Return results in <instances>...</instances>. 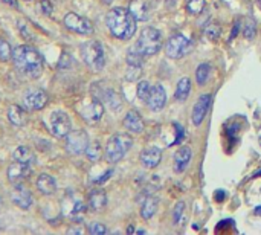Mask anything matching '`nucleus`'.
I'll return each instance as SVG.
<instances>
[{
	"label": "nucleus",
	"mask_w": 261,
	"mask_h": 235,
	"mask_svg": "<svg viewBox=\"0 0 261 235\" xmlns=\"http://www.w3.org/2000/svg\"><path fill=\"white\" fill-rule=\"evenodd\" d=\"M12 60L15 68L29 78H38L43 74L45 60L35 48L20 45L12 51Z\"/></svg>",
	"instance_id": "obj_1"
},
{
	"label": "nucleus",
	"mask_w": 261,
	"mask_h": 235,
	"mask_svg": "<svg viewBox=\"0 0 261 235\" xmlns=\"http://www.w3.org/2000/svg\"><path fill=\"white\" fill-rule=\"evenodd\" d=\"M110 34L119 40H130L136 32V18L126 8H113L106 17Z\"/></svg>",
	"instance_id": "obj_2"
},
{
	"label": "nucleus",
	"mask_w": 261,
	"mask_h": 235,
	"mask_svg": "<svg viewBox=\"0 0 261 235\" xmlns=\"http://www.w3.org/2000/svg\"><path fill=\"white\" fill-rule=\"evenodd\" d=\"M134 46L144 57L156 55L162 48V34L156 28H144Z\"/></svg>",
	"instance_id": "obj_3"
},
{
	"label": "nucleus",
	"mask_w": 261,
	"mask_h": 235,
	"mask_svg": "<svg viewBox=\"0 0 261 235\" xmlns=\"http://www.w3.org/2000/svg\"><path fill=\"white\" fill-rule=\"evenodd\" d=\"M81 58L87 64V68H90L95 72L104 69V64H106L104 49L101 46V43L96 40H89L81 46Z\"/></svg>",
	"instance_id": "obj_4"
},
{
	"label": "nucleus",
	"mask_w": 261,
	"mask_h": 235,
	"mask_svg": "<svg viewBox=\"0 0 261 235\" xmlns=\"http://www.w3.org/2000/svg\"><path fill=\"white\" fill-rule=\"evenodd\" d=\"M133 145V139L130 135H124V133H116L113 135L106 147V159L110 163H115L118 160H121L126 153L131 148Z\"/></svg>",
	"instance_id": "obj_5"
},
{
	"label": "nucleus",
	"mask_w": 261,
	"mask_h": 235,
	"mask_svg": "<svg viewBox=\"0 0 261 235\" xmlns=\"http://www.w3.org/2000/svg\"><path fill=\"white\" fill-rule=\"evenodd\" d=\"M190 48H191V41L187 35L184 34H174L168 38L167 41V46H165V51H167V55L173 60H179L185 57L188 52H190Z\"/></svg>",
	"instance_id": "obj_6"
},
{
	"label": "nucleus",
	"mask_w": 261,
	"mask_h": 235,
	"mask_svg": "<svg viewBox=\"0 0 261 235\" xmlns=\"http://www.w3.org/2000/svg\"><path fill=\"white\" fill-rule=\"evenodd\" d=\"M65 26L76 34H81V35H89L93 32V25L92 21L83 15H79L76 12H69L65 15Z\"/></svg>",
	"instance_id": "obj_7"
},
{
	"label": "nucleus",
	"mask_w": 261,
	"mask_h": 235,
	"mask_svg": "<svg viewBox=\"0 0 261 235\" xmlns=\"http://www.w3.org/2000/svg\"><path fill=\"white\" fill-rule=\"evenodd\" d=\"M90 141H89V136L86 132L83 130H75V132H70L67 136H66V148L70 155H83L86 153V150L89 147Z\"/></svg>",
	"instance_id": "obj_8"
},
{
	"label": "nucleus",
	"mask_w": 261,
	"mask_h": 235,
	"mask_svg": "<svg viewBox=\"0 0 261 235\" xmlns=\"http://www.w3.org/2000/svg\"><path fill=\"white\" fill-rule=\"evenodd\" d=\"M49 122H51V132L54 136L66 138L70 133L72 122H70V118L67 116V113L62 112V110L52 112Z\"/></svg>",
	"instance_id": "obj_9"
},
{
	"label": "nucleus",
	"mask_w": 261,
	"mask_h": 235,
	"mask_svg": "<svg viewBox=\"0 0 261 235\" xmlns=\"http://www.w3.org/2000/svg\"><path fill=\"white\" fill-rule=\"evenodd\" d=\"M79 115L83 116V119L86 122L96 124L98 121H101V118L104 116V105L98 98H95V99H92L89 102H84L81 105V109H79Z\"/></svg>",
	"instance_id": "obj_10"
},
{
	"label": "nucleus",
	"mask_w": 261,
	"mask_h": 235,
	"mask_svg": "<svg viewBox=\"0 0 261 235\" xmlns=\"http://www.w3.org/2000/svg\"><path fill=\"white\" fill-rule=\"evenodd\" d=\"M49 98L48 93L43 89H29L25 96H23V102L28 107L29 110H42L46 107Z\"/></svg>",
	"instance_id": "obj_11"
},
{
	"label": "nucleus",
	"mask_w": 261,
	"mask_h": 235,
	"mask_svg": "<svg viewBox=\"0 0 261 235\" xmlns=\"http://www.w3.org/2000/svg\"><path fill=\"white\" fill-rule=\"evenodd\" d=\"M32 173L31 169V165L28 163H23V162H18L15 160L14 163H11L6 169V176H8V180L11 183H23Z\"/></svg>",
	"instance_id": "obj_12"
},
{
	"label": "nucleus",
	"mask_w": 261,
	"mask_h": 235,
	"mask_svg": "<svg viewBox=\"0 0 261 235\" xmlns=\"http://www.w3.org/2000/svg\"><path fill=\"white\" fill-rule=\"evenodd\" d=\"M11 200L15 206L22 209H29L32 205V194L22 183H15L11 191Z\"/></svg>",
	"instance_id": "obj_13"
},
{
	"label": "nucleus",
	"mask_w": 261,
	"mask_h": 235,
	"mask_svg": "<svg viewBox=\"0 0 261 235\" xmlns=\"http://www.w3.org/2000/svg\"><path fill=\"white\" fill-rule=\"evenodd\" d=\"M211 101H212V98H211V95H202L198 98V101L194 104V109H193V113H191V119H193V124L194 125H200L203 122V119H205V116H206V113H208V110H209V105H211Z\"/></svg>",
	"instance_id": "obj_14"
},
{
	"label": "nucleus",
	"mask_w": 261,
	"mask_h": 235,
	"mask_svg": "<svg viewBox=\"0 0 261 235\" xmlns=\"http://www.w3.org/2000/svg\"><path fill=\"white\" fill-rule=\"evenodd\" d=\"M147 104L151 110L154 112H159V110H162L165 104H167V92L164 89V85H154V87L151 89V93L147 99Z\"/></svg>",
	"instance_id": "obj_15"
},
{
	"label": "nucleus",
	"mask_w": 261,
	"mask_h": 235,
	"mask_svg": "<svg viewBox=\"0 0 261 235\" xmlns=\"http://www.w3.org/2000/svg\"><path fill=\"white\" fill-rule=\"evenodd\" d=\"M191 157H193V152H191L190 147H182V148L177 150L176 155H174V171L177 174H182L188 168Z\"/></svg>",
	"instance_id": "obj_16"
},
{
	"label": "nucleus",
	"mask_w": 261,
	"mask_h": 235,
	"mask_svg": "<svg viewBox=\"0 0 261 235\" xmlns=\"http://www.w3.org/2000/svg\"><path fill=\"white\" fill-rule=\"evenodd\" d=\"M162 160V150L157 147H148L140 153V162L145 168H156Z\"/></svg>",
	"instance_id": "obj_17"
},
{
	"label": "nucleus",
	"mask_w": 261,
	"mask_h": 235,
	"mask_svg": "<svg viewBox=\"0 0 261 235\" xmlns=\"http://www.w3.org/2000/svg\"><path fill=\"white\" fill-rule=\"evenodd\" d=\"M8 119L15 127H25L28 124V113L20 105L12 104V105H9V109H8Z\"/></svg>",
	"instance_id": "obj_18"
},
{
	"label": "nucleus",
	"mask_w": 261,
	"mask_h": 235,
	"mask_svg": "<svg viewBox=\"0 0 261 235\" xmlns=\"http://www.w3.org/2000/svg\"><path fill=\"white\" fill-rule=\"evenodd\" d=\"M129 11L136 18V21H145L148 18V3L145 0H131L129 5Z\"/></svg>",
	"instance_id": "obj_19"
},
{
	"label": "nucleus",
	"mask_w": 261,
	"mask_h": 235,
	"mask_svg": "<svg viewBox=\"0 0 261 235\" xmlns=\"http://www.w3.org/2000/svg\"><path fill=\"white\" fill-rule=\"evenodd\" d=\"M124 127L131 133H140L144 130V121L137 112L130 110L124 118Z\"/></svg>",
	"instance_id": "obj_20"
},
{
	"label": "nucleus",
	"mask_w": 261,
	"mask_h": 235,
	"mask_svg": "<svg viewBox=\"0 0 261 235\" xmlns=\"http://www.w3.org/2000/svg\"><path fill=\"white\" fill-rule=\"evenodd\" d=\"M107 205V196L103 189H95L89 194V208L93 212H99Z\"/></svg>",
	"instance_id": "obj_21"
},
{
	"label": "nucleus",
	"mask_w": 261,
	"mask_h": 235,
	"mask_svg": "<svg viewBox=\"0 0 261 235\" xmlns=\"http://www.w3.org/2000/svg\"><path fill=\"white\" fill-rule=\"evenodd\" d=\"M37 188L38 191L45 196H51L57 191V182L52 176L49 174H40L37 179Z\"/></svg>",
	"instance_id": "obj_22"
},
{
	"label": "nucleus",
	"mask_w": 261,
	"mask_h": 235,
	"mask_svg": "<svg viewBox=\"0 0 261 235\" xmlns=\"http://www.w3.org/2000/svg\"><path fill=\"white\" fill-rule=\"evenodd\" d=\"M12 157H14V160L23 162V163H28V165L35 163V155H34V152H32L29 147H25V145L17 147L14 150V153H12Z\"/></svg>",
	"instance_id": "obj_23"
},
{
	"label": "nucleus",
	"mask_w": 261,
	"mask_h": 235,
	"mask_svg": "<svg viewBox=\"0 0 261 235\" xmlns=\"http://www.w3.org/2000/svg\"><path fill=\"white\" fill-rule=\"evenodd\" d=\"M190 93H191V79L188 77H184L182 79L177 82V87H176V92H174V98L179 102H184V101L188 99Z\"/></svg>",
	"instance_id": "obj_24"
},
{
	"label": "nucleus",
	"mask_w": 261,
	"mask_h": 235,
	"mask_svg": "<svg viewBox=\"0 0 261 235\" xmlns=\"http://www.w3.org/2000/svg\"><path fill=\"white\" fill-rule=\"evenodd\" d=\"M157 206H159V200L156 197H153V196L147 197L144 205H142V208H140V216H142V219L144 220L153 219V216L157 211Z\"/></svg>",
	"instance_id": "obj_25"
},
{
	"label": "nucleus",
	"mask_w": 261,
	"mask_h": 235,
	"mask_svg": "<svg viewBox=\"0 0 261 235\" xmlns=\"http://www.w3.org/2000/svg\"><path fill=\"white\" fill-rule=\"evenodd\" d=\"M211 74V64L209 63H202L198 64V68L196 69V81L198 85H205Z\"/></svg>",
	"instance_id": "obj_26"
},
{
	"label": "nucleus",
	"mask_w": 261,
	"mask_h": 235,
	"mask_svg": "<svg viewBox=\"0 0 261 235\" xmlns=\"http://www.w3.org/2000/svg\"><path fill=\"white\" fill-rule=\"evenodd\" d=\"M142 60H144V55L136 49V46H133V48L129 49V52H127V63H129V66L142 68Z\"/></svg>",
	"instance_id": "obj_27"
},
{
	"label": "nucleus",
	"mask_w": 261,
	"mask_h": 235,
	"mask_svg": "<svg viewBox=\"0 0 261 235\" xmlns=\"http://www.w3.org/2000/svg\"><path fill=\"white\" fill-rule=\"evenodd\" d=\"M101 150L103 148H101V144L99 142H90L87 150H86V155L90 160L96 162V160L101 159Z\"/></svg>",
	"instance_id": "obj_28"
},
{
	"label": "nucleus",
	"mask_w": 261,
	"mask_h": 235,
	"mask_svg": "<svg viewBox=\"0 0 261 235\" xmlns=\"http://www.w3.org/2000/svg\"><path fill=\"white\" fill-rule=\"evenodd\" d=\"M151 89H153V87L150 85L148 81H140V82L137 84V89H136L137 98L142 99V101H147L148 96H150V93H151Z\"/></svg>",
	"instance_id": "obj_29"
},
{
	"label": "nucleus",
	"mask_w": 261,
	"mask_h": 235,
	"mask_svg": "<svg viewBox=\"0 0 261 235\" xmlns=\"http://www.w3.org/2000/svg\"><path fill=\"white\" fill-rule=\"evenodd\" d=\"M12 48L9 43L0 37V61H8L9 58H12Z\"/></svg>",
	"instance_id": "obj_30"
},
{
	"label": "nucleus",
	"mask_w": 261,
	"mask_h": 235,
	"mask_svg": "<svg viewBox=\"0 0 261 235\" xmlns=\"http://www.w3.org/2000/svg\"><path fill=\"white\" fill-rule=\"evenodd\" d=\"M205 8V0H190L187 3V11L190 14H200Z\"/></svg>",
	"instance_id": "obj_31"
},
{
	"label": "nucleus",
	"mask_w": 261,
	"mask_h": 235,
	"mask_svg": "<svg viewBox=\"0 0 261 235\" xmlns=\"http://www.w3.org/2000/svg\"><path fill=\"white\" fill-rule=\"evenodd\" d=\"M205 35L209 38V40H217L218 35H220V25L217 21H211V23L206 25L205 28Z\"/></svg>",
	"instance_id": "obj_32"
},
{
	"label": "nucleus",
	"mask_w": 261,
	"mask_h": 235,
	"mask_svg": "<svg viewBox=\"0 0 261 235\" xmlns=\"http://www.w3.org/2000/svg\"><path fill=\"white\" fill-rule=\"evenodd\" d=\"M255 34H257V23H255V20L252 17H249L246 20V25H245V37L248 40H254Z\"/></svg>",
	"instance_id": "obj_33"
},
{
	"label": "nucleus",
	"mask_w": 261,
	"mask_h": 235,
	"mask_svg": "<svg viewBox=\"0 0 261 235\" xmlns=\"http://www.w3.org/2000/svg\"><path fill=\"white\" fill-rule=\"evenodd\" d=\"M89 232L92 235H104L107 232V228L103 225V223H99V222H93L90 226H89Z\"/></svg>",
	"instance_id": "obj_34"
},
{
	"label": "nucleus",
	"mask_w": 261,
	"mask_h": 235,
	"mask_svg": "<svg viewBox=\"0 0 261 235\" xmlns=\"http://www.w3.org/2000/svg\"><path fill=\"white\" fill-rule=\"evenodd\" d=\"M184 209H185V203L184 202H179L174 206V209H173V223H179L180 222V217H182Z\"/></svg>",
	"instance_id": "obj_35"
},
{
	"label": "nucleus",
	"mask_w": 261,
	"mask_h": 235,
	"mask_svg": "<svg viewBox=\"0 0 261 235\" xmlns=\"http://www.w3.org/2000/svg\"><path fill=\"white\" fill-rule=\"evenodd\" d=\"M174 128L177 130V136H176V139H174V144L177 145V144L182 142V139H184V136H185V130H184V127L180 125L179 122H174Z\"/></svg>",
	"instance_id": "obj_36"
},
{
	"label": "nucleus",
	"mask_w": 261,
	"mask_h": 235,
	"mask_svg": "<svg viewBox=\"0 0 261 235\" xmlns=\"http://www.w3.org/2000/svg\"><path fill=\"white\" fill-rule=\"evenodd\" d=\"M40 8H42V11L46 14V15H51L52 14V3L49 2V0H40Z\"/></svg>",
	"instance_id": "obj_37"
},
{
	"label": "nucleus",
	"mask_w": 261,
	"mask_h": 235,
	"mask_svg": "<svg viewBox=\"0 0 261 235\" xmlns=\"http://www.w3.org/2000/svg\"><path fill=\"white\" fill-rule=\"evenodd\" d=\"M84 231H86V229L78 223V226H72V228H69L67 232H69V234H84Z\"/></svg>",
	"instance_id": "obj_38"
},
{
	"label": "nucleus",
	"mask_w": 261,
	"mask_h": 235,
	"mask_svg": "<svg viewBox=\"0 0 261 235\" xmlns=\"http://www.w3.org/2000/svg\"><path fill=\"white\" fill-rule=\"evenodd\" d=\"M112 173H113V171H112V169H109V171H107V173H106V174H104L103 177H99V179H96V180H95V183H104V182H106V180H107V179H109V177L112 176Z\"/></svg>",
	"instance_id": "obj_39"
},
{
	"label": "nucleus",
	"mask_w": 261,
	"mask_h": 235,
	"mask_svg": "<svg viewBox=\"0 0 261 235\" xmlns=\"http://www.w3.org/2000/svg\"><path fill=\"white\" fill-rule=\"evenodd\" d=\"M238 29H240V21H235V25L232 26V32H231V40H232L234 37H237Z\"/></svg>",
	"instance_id": "obj_40"
},
{
	"label": "nucleus",
	"mask_w": 261,
	"mask_h": 235,
	"mask_svg": "<svg viewBox=\"0 0 261 235\" xmlns=\"http://www.w3.org/2000/svg\"><path fill=\"white\" fill-rule=\"evenodd\" d=\"M2 3L8 5V6H12V8H17V0H0Z\"/></svg>",
	"instance_id": "obj_41"
},
{
	"label": "nucleus",
	"mask_w": 261,
	"mask_h": 235,
	"mask_svg": "<svg viewBox=\"0 0 261 235\" xmlns=\"http://www.w3.org/2000/svg\"><path fill=\"white\" fill-rule=\"evenodd\" d=\"M255 214H257V216H261V206H257V208H255Z\"/></svg>",
	"instance_id": "obj_42"
},
{
	"label": "nucleus",
	"mask_w": 261,
	"mask_h": 235,
	"mask_svg": "<svg viewBox=\"0 0 261 235\" xmlns=\"http://www.w3.org/2000/svg\"><path fill=\"white\" fill-rule=\"evenodd\" d=\"M113 2V0H103V3H106V5H110Z\"/></svg>",
	"instance_id": "obj_43"
},
{
	"label": "nucleus",
	"mask_w": 261,
	"mask_h": 235,
	"mask_svg": "<svg viewBox=\"0 0 261 235\" xmlns=\"http://www.w3.org/2000/svg\"><path fill=\"white\" fill-rule=\"evenodd\" d=\"M2 206H3V200H2V197H0V209H2Z\"/></svg>",
	"instance_id": "obj_44"
},
{
	"label": "nucleus",
	"mask_w": 261,
	"mask_h": 235,
	"mask_svg": "<svg viewBox=\"0 0 261 235\" xmlns=\"http://www.w3.org/2000/svg\"><path fill=\"white\" fill-rule=\"evenodd\" d=\"M258 5H260V8H261V0H258Z\"/></svg>",
	"instance_id": "obj_45"
}]
</instances>
